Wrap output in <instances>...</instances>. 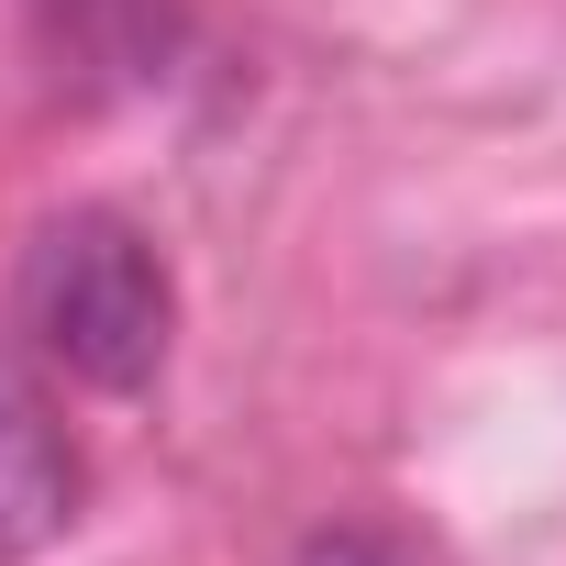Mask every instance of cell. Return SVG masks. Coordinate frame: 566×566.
Masks as SVG:
<instances>
[{
	"label": "cell",
	"mask_w": 566,
	"mask_h": 566,
	"mask_svg": "<svg viewBox=\"0 0 566 566\" xmlns=\"http://www.w3.org/2000/svg\"><path fill=\"white\" fill-rule=\"evenodd\" d=\"M23 334L78 378V389H156L167 345H178V277L156 255L145 222L123 211H56L23 244Z\"/></svg>",
	"instance_id": "cell-1"
},
{
	"label": "cell",
	"mask_w": 566,
	"mask_h": 566,
	"mask_svg": "<svg viewBox=\"0 0 566 566\" xmlns=\"http://www.w3.org/2000/svg\"><path fill=\"white\" fill-rule=\"evenodd\" d=\"M90 500V467H78V433L45 389V367L23 345H0V555H45Z\"/></svg>",
	"instance_id": "cell-2"
},
{
	"label": "cell",
	"mask_w": 566,
	"mask_h": 566,
	"mask_svg": "<svg viewBox=\"0 0 566 566\" xmlns=\"http://www.w3.org/2000/svg\"><path fill=\"white\" fill-rule=\"evenodd\" d=\"M301 566H444L411 522H323L312 544H301Z\"/></svg>",
	"instance_id": "cell-3"
}]
</instances>
